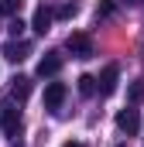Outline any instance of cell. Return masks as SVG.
I'll return each mask as SVG.
<instances>
[{
	"instance_id": "6da1fadb",
	"label": "cell",
	"mask_w": 144,
	"mask_h": 147,
	"mask_svg": "<svg viewBox=\"0 0 144 147\" xmlns=\"http://www.w3.org/2000/svg\"><path fill=\"white\" fill-rule=\"evenodd\" d=\"M65 48L72 51V58H93V38H89V34H82V31L69 34Z\"/></svg>"
},
{
	"instance_id": "7a4b0ae2",
	"label": "cell",
	"mask_w": 144,
	"mask_h": 147,
	"mask_svg": "<svg viewBox=\"0 0 144 147\" xmlns=\"http://www.w3.org/2000/svg\"><path fill=\"white\" fill-rule=\"evenodd\" d=\"M117 130L120 134H127V137H137L141 134V116H137V110H120L117 113Z\"/></svg>"
},
{
	"instance_id": "3957f363",
	"label": "cell",
	"mask_w": 144,
	"mask_h": 147,
	"mask_svg": "<svg viewBox=\"0 0 144 147\" xmlns=\"http://www.w3.org/2000/svg\"><path fill=\"white\" fill-rule=\"evenodd\" d=\"M0 130H3L7 137H17V134H21V110H17V106L7 103V106L0 110Z\"/></svg>"
},
{
	"instance_id": "277c9868",
	"label": "cell",
	"mask_w": 144,
	"mask_h": 147,
	"mask_svg": "<svg viewBox=\"0 0 144 147\" xmlns=\"http://www.w3.org/2000/svg\"><path fill=\"white\" fill-rule=\"evenodd\" d=\"M65 92H69V89H65V82H48V89H45V110L55 113L62 103H65Z\"/></svg>"
},
{
	"instance_id": "5b68a950",
	"label": "cell",
	"mask_w": 144,
	"mask_h": 147,
	"mask_svg": "<svg viewBox=\"0 0 144 147\" xmlns=\"http://www.w3.org/2000/svg\"><path fill=\"white\" fill-rule=\"evenodd\" d=\"M62 62H65V55H62V51H45V58L38 62V75H41V79H45V75H58Z\"/></svg>"
},
{
	"instance_id": "8992f818",
	"label": "cell",
	"mask_w": 144,
	"mask_h": 147,
	"mask_svg": "<svg viewBox=\"0 0 144 147\" xmlns=\"http://www.w3.org/2000/svg\"><path fill=\"white\" fill-rule=\"evenodd\" d=\"M117 79H120L117 65H107V69L100 72V79H96V92H100V96H110V92L117 89Z\"/></svg>"
},
{
	"instance_id": "52a82bcc",
	"label": "cell",
	"mask_w": 144,
	"mask_h": 147,
	"mask_svg": "<svg viewBox=\"0 0 144 147\" xmlns=\"http://www.w3.org/2000/svg\"><path fill=\"white\" fill-rule=\"evenodd\" d=\"M28 55H31V45L28 41H7L3 45V58L7 62H24Z\"/></svg>"
},
{
	"instance_id": "ba28073f",
	"label": "cell",
	"mask_w": 144,
	"mask_h": 147,
	"mask_svg": "<svg viewBox=\"0 0 144 147\" xmlns=\"http://www.w3.org/2000/svg\"><path fill=\"white\" fill-rule=\"evenodd\" d=\"M52 21H55V10L41 3V7H38V10H35V17H31V28H35L38 34H45V31L52 28Z\"/></svg>"
},
{
	"instance_id": "9c48e42d",
	"label": "cell",
	"mask_w": 144,
	"mask_h": 147,
	"mask_svg": "<svg viewBox=\"0 0 144 147\" xmlns=\"http://www.w3.org/2000/svg\"><path fill=\"white\" fill-rule=\"evenodd\" d=\"M10 96H14L17 103H24V99L31 96V79H28V75H17L14 86H10Z\"/></svg>"
},
{
	"instance_id": "30bf717a",
	"label": "cell",
	"mask_w": 144,
	"mask_h": 147,
	"mask_svg": "<svg viewBox=\"0 0 144 147\" xmlns=\"http://www.w3.org/2000/svg\"><path fill=\"white\" fill-rule=\"evenodd\" d=\"M24 7V0H0V17H14Z\"/></svg>"
},
{
	"instance_id": "8fae6325",
	"label": "cell",
	"mask_w": 144,
	"mask_h": 147,
	"mask_svg": "<svg viewBox=\"0 0 144 147\" xmlns=\"http://www.w3.org/2000/svg\"><path fill=\"white\" fill-rule=\"evenodd\" d=\"M79 92L82 96H96V79L93 75H79Z\"/></svg>"
},
{
	"instance_id": "7c38bea8",
	"label": "cell",
	"mask_w": 144,
	"mask_h": 147,
	"mask_svg": "<svg viewBox=\"0 0 144 147\" xmlns=\"http://www.w3.org/2000/svg\"><path fill=\"white\" fill-rule=\"evenodd\" d=\"M75 14H79V3H75V0H72V3H62V7L55 10L58 21H69V17H75Z\"/></svg>"
},
{
	"instance_id": "4fadbf2b",
	"label": "cell",
	"mask_w": 144,
	"mask_h": 147,
	"mask_svg": "<svg viewBox=\"0 0 144 147\" xmlns=\"http://www.w3.org/2000/svg\"><path fill=\"white\" fill-rule=\"evenodd\" d=\"M113 10H117V3H113V0H103V3H100V10H96V14H100V17H110V14H113Z\"/></svg>"
},
{
	"instance_id": "5bb4252c",
	"label": "cell",
	"mask_w": 144,
	"mask_h": 147,
	"mask_svg": "<svg viewBox=\"0 0 144 147\" xmlns=\"http://www.w3.org/2000/svg\"><path fill=\"white\" fill-rule=\"evenodd\" d=\"M130 99H134V103L144 99V82H134V86H130Z\"/></svg>"
},
{
	"instance_id": "9a60e30c",
	"label": "cell",
	"mask_w": 144,
	"mask_h": 147,
	"mask_svg": "<svg viewBox=\"0 0 144 147\" xmlns=\"http://www.w3.org/2000/svg\"><path fill=\"white\" fill-rule=\"evenodd\" d=\"M24 28H28V24H24V21H21V17H17V21H10V34H14V38L21 34V31H24Z\"/></svg>"
},
{
	"instance_id": "2e32d148",
	"label": "cell",
	"mask_w": 144,
	"mask_h": 147,
	"mask_svg": "<svg viewBox=\"0 0 144 147\" xmlns=\"http://www.w3.org/2000/svg\"><path fill=\"white\" fill-rule=\"evenodd\" d=\"M62 147H86V144H79V140H65Z\"/></svg>"
},
{
	"instance_id": "e0dca14e",
	"label": "cell",
	"mask_w": 144,
	"mask_h": 147,
	"mask_svg": "<svg viewBox=\"0 0 144 147\" xmlns=\"http://www.w3.org/2000/svg\"><path fill=\"white\" fill-rule=\"evenodd\" d=\"M120 3H127V7H134V3H144V0H120Z\"/></svg>"
},
{
	"instance_id": "ac0fdd59",
	"label": "cell",
	"mask_w": 144,
	"mask_h": 147,
	"mask_svg": "<svg viewBox=\"0 0 144 147\" xmlns=\"http://www.w3.org/2000/svg\"><path fill=\"white\" fill-rule=\"evenodd\" d=\"M117 147H127V144H117Z\"/></svg>"
}]
</instances>
